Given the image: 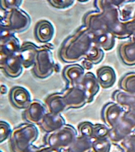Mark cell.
<instances>
[{
	"mask_svg": "<svg viewBox=\"0 0 135 152\" xmlns=\"http://www.w3.org/2000/svg\"><path fill=\"white\" fill-rule=\"evenodd\" d=\"M47 112L45 104L39 100L34 99L22 113V117L28 123L39 125Z\"/></svg>",
	"mask_w": 135,
	"mask_h": 152,
	"instance_id": "277c9868",
	"label": "cell"
},
{
	"mask_svg": "<svg viewBox=\"0 0 135 152\" xmlns=\"http://www.w3.org/2000/svg\"><path fill=\"white\" fill-rule=\"evenodd\" d=\"M39 131L36 126L29 123L21 124L12 130L10 142L14 148L23 149L37 139Z\"/></svg>",
	"mask_w": 135,
	"mask_h": 152,
	"instance_id": "6da1fadb",
	"label": "cell"
},
{
	"mask_svg": "<svg viewBox=\"0 0 135 152\" xmlns=\"http://www.w3.org/2000/svg\"><path fill=\"white\" fill-rule=\"evenodd\" d=\"M61 92L67 110L81 108L87 103L85 92L79 86L66 87Z\"/></svg>",
	"mask_w": 135,
	"mask_h": 152,
	"instance_id": "3957f363",
	"label": "cell"
},
{
	"mask_svg": "<svg viewBox=\"0 0 135 152\" xmlns=\"http://www.w3.org/2000/svg\"><path fill=\"white\" fill-rule=\"evenodd\" d=\"M80 136L90 138L93 135V126L90 122H85L79 124L78 127Z\"/></svg>",
	"mask_w": 135,
	"mask_h": 152,
	"instance_id": "9c48e42d",
	"label": "cell"
},
{
	"mask_svg": "<svg viewBox=\"0 0 135 152\" xmlns=\"http://www.w3.org/2000/svg\"><path fill=\"white\" fill-rule=\"evenodd\" d=\"M47 112L55 114H61L67 110L61 92L55 93L48 96L45 100Z\"/></svg>",
	"mask_w": 135,
	"mask_h": 152,
	"instance_id": "52a82bcc",
	"label": "cell"
},
{
	"mask_svg": "<svg viewBox=\"0 0 135 152\" xmlns=\"http://www.w3.org/2000/svg\"><path fill=\"white\" fill-rule=\"evenodd\" d=\"M66 124L61 114H55L47 112L39 126L43 131L51 132L60 129Z\"/></svg>",
	"mask_w": 135,
	"mask_h": 152,
	"instance_id": "8992f818",
	"label": "cell"
},
{
	"mask_svg": "<svg viewBox=\"0 0 135 152\" xmlns=\"http://www.w3.org/2000/svg\"><path fill=\"white\" fill-rule=\"evenodd\" d=\"M116 104H113V107L107 109L109 111L107 110L105 111L104 115V117L105 118V121L110 126H113L115 125V123L119 119L120 116L122 114V111H121L120 109L118 106V105H115Z\"/></svg>",
	"mask_w": 135,
	"mask_h": 152,
	"instance_id": "ba28073f",
	"label": "cell"
},
{
	"mask_svg": "<svg viewBox=\"0 0 135 152\" xmlns=\"http://www.w3.org/2000/svg\"><path fill=\"white\" fill-rule=\"evenodd\" d=\"M9 97L13 106L18 109H26L32 101L29 91L21 86H15L12 88Z\"/></svg>",
	"mask_w": 135,
	"mask_h": 152,
	"instance_id": "5b68a950",
	"label": "cell"
},
{
	"mask_svg": "<svg viewBox=\"0 0 135 152\" xmlns=\"http://www.w3.org/2000/svg\"><path fill=\"white\" fill-rule=\"evenodd\" d=\"M7 91V88L4 85L1 86V93L3 94H6Z\"/></svg>",
	"mask_w": 135,
	"mask_h": 152,
	"instance_id": "8fae6325",
	"label": "cell"
},
{
	"mask_svg": "<svg viewBox=\"0 0 135 152\" xmlns=\"http://www.w3.org/2000/svg\"><path fill=\"white\" fill-rule=\"evenodd\" d=\"M12 130L10 124L5 121L0 122V136L1 142L4 141L11 135Z\"/></svg>",
	"mask_w": 135,
	"mask_h": 152,
	"instance_id": "30bf717a",
	"label": "cell"
},
{
	"mask_svg": "<svg viewBox=\"0 0 135 152\" xmlns=\"http://www.w3.org/2000/svg\"><path fill=\"white\" fill-rule=\"evenodd\" d=\"M77 137V132L73 126L65 124L60 129L47 133L44 140L52 147H63L72 144Z\"/></svg>",
	"mask_w": 135,
	"mask_h": 152,
	"instance_id": "7a4b0ae2",
	"label": "cell"
}]
</instances>
